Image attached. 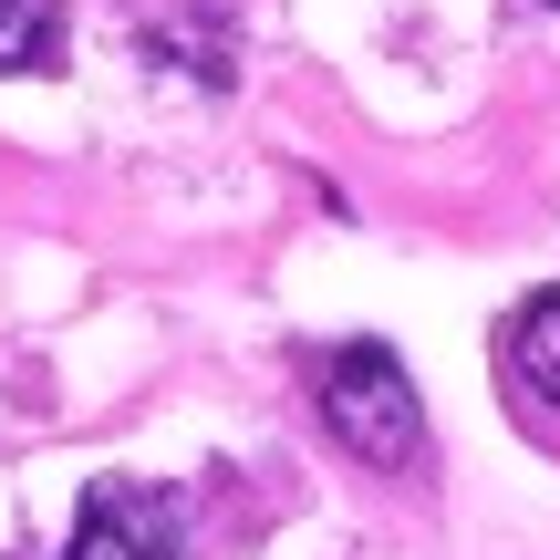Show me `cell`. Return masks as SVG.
<instances>
[{"label":"cell","mask_w":560,"mask_h":560,"mask_svg":"<svg viewBox=\"0 0 560 560\" xmlns=\"http://www.w3.org/2000/svg\"><path fill=\"white\" fill-rule=\"evenodd\" d=\"M312 395H322V425L363 467H416L425 457V405H416V384H405V363L384 342H332L312 363Z\"/></svg>","instance_id":"1"},{"label":"cell","mask_w":560,"mask_h":560,"mask_svg":"<svg viewBox=\"0 0 560 560\" xmlns=\"http://www.w3.org/2000/svg\"><path fill=\"white\" fill-rule=\"evenodd\" d=\"M550 11H560V0H550Z\"/></svg>","instance_id":"5"},{"label":"cell","mask_w":560,"mask_h":560,"mask_svg":"<svg viewBox=\"0 0 560 560\" xmlns=\"http://www.w3.org/2000/svg\"><path fill=\"white\" fill-rule=\"evenodd\" d=\"M62 62V0H0V73H52Z\"/></svg>","instance_id":"4"},{"label":"cell","mask_w":560,"mask_h":560,"mask_svg":"<svg viewBox=\"0 0 560 560\" xmlns=\"http://www.w3.org/2000/svg\"><path fill=\"white\" fill-rule=\"evenodd\" d=\"M509 374L540 405H560V291H529L520 312H509Z\"/></svg>","instance_id":"3"},{"label":"cell","mask_w":560,"mask_h":560,"mask_svg":"<svg viewBox=\"0 0 560 560\" xmlns=\"http://www.w3.org/2000/svg\"><path fill=\"white\" fill-rule=\"evenodd\" d=\"M62 560H177V499L166 488H125V478L94 488Z\"/></svg>","instance_id":"2"}]
</instances>
